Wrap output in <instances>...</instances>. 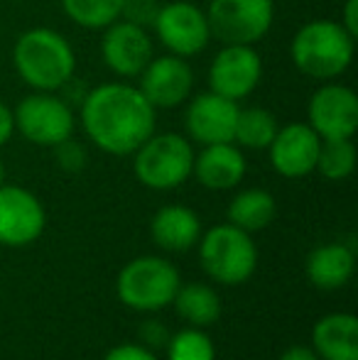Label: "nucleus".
Returning a JSON list of instances; mask_svg holds the SVG:
<instances>
[{"label": "nucleus", "mask_w": 358, "mask_h": 360, "mask_svg": "<svg viewBox=\"0 0 358 360\" xmlns=\"http://www.w3.org/2000/svg\"><path fill=\"white\" fill-rule=\"evenodd\" d=\"M158 110L143 91L125 81L91 89L82 98V123L87 138L113 157L133 155L155 133Z\"/></svg>", "instance_id": "1"}, {"label": "nucleus", "mask_w": 358, "mask_h": 360, "mask_svg": "<svg viewBox=\"0 0 358 360\" xmlns=\"http://www.w3.org/2000/svg\"><path fill=\"white\" fill-rule=\"evenodd\" d=\"M15 72L32 91H52L69 84L77 72V54L62 32L32 27L18 37L13 47Z\"/></svg>", "instance_id": "2"}, {"label": "nucleus", "mask_w": 358, "mask_h": 360, "mask_svg": "<svg viewBox=\"0 0 358 360\" xmlns=\"http://www.w3.org/2000/svg\"><path fill=\"white\" fill-rule=\"evenodd\" d=\"M356 37L339 20H309L290 42V59L300 74L314 81H334L354 62Z\"/></svg>", "instance_id": "3"}, {"label": "nucleus", "mask_w": 358, "mask_h": 360, "mask_svg": "<svg viewBox=\"0 0 358 360\" xmlns=\"http://www.w3.org/2000/svg\"><path fill=\"white\" fill-rule=\"evenodd\" d=\"M194 150L179 133H153L133 152V172L148 189H177L191 176Z\"/></svg>", "instance_id": "4"}, {"label": "nucleus", "mask_w": 358, "mask_h": 360, "mask_svg": "<svg viewBox=\"0 0 358 360\" xmlns=\"http://www.w3.org/2000/svg\"><path fill=\"white\" fill-rule=\"evenodd\" d=\"M201 265L219 285L245 282L258 265V250L250 233L234 223L209 228L201 238Z\"/></svg>", "instance_id": "5"}, {"label": "nucleus", "mask_w": 358, "mask_h": 360, "mask_svg": "<svg viewBox=\"0 0 358 360\" xmlns=\"http://www.w3.org/2000/svg\"><path fill=\"white\" fill-rule=\"evenodd\" d=\"M115 289L125 307L135 311H158L172 304L179 289V272L162 257H135L120 270Z\"/></svg>", "instance_id": "6"}, {"label": "nucleus", "mask_w": 358, "mask_h": 360, "mask_svg": "<svg viewBox=\"0 0 358 360\" xmlns=\"http://www.w3.org/2000/svg\"><path fill=\"white\" fill-rule=\"evenodd\" d=\"M15 130L27 143L54 147L69 140L77 128L74 110L62 96L52 91H32L13 110Z\"/></svg>", "instance_id": "7"}, {"label": "nucleus", "mask_w": 358, "mask_h": 360, "mask_svg": "<svg viewBox=\"0 0 358 360\" xmlns=\"http://www.w3.org/2000/svg\"><path fill=\"white\" fill-rule=\"evenodd\" d=\"M211 37L224 44H255L275 20L272 0H211L206 8Z\"/></svg>", "instance_id": "8"}, {"label": "nucleus", "mask_w": 358, "mask_h": 360, "mask_svg": "<svg viewBox=\"0 0 358 360\" xmlns=\"http://www.w3.org/2000/svg\"><path fill=\"white\" fill-rule=\"evenodd\" d=\"M153 30L158 42L167 49V54H177L181 59L201 54L214 39L209 20H206V10H201L191 0L165 3L155 18Z\"/></svg>", "instance_id": "9"}, {"label": "nucleus", "mask_w": 358, "mask_h": 360, "mask_svg": "<svg viewBox=\"0 0 358 360\" xmlns=\"http://www.w3.org/2000/svg\"><path fill=\"white\" fill-rule=\"evenodd\" d=\"M307 125L321 140H349L358 130V96L336 81H324L307 103Z\"/></svg>", "instance_id": "10"}, {"label": "nucleus", "mask_w": 358, "mask_h": 360, "mask_svg": "<svg viewBox=\"0 0 358 360\" xmlns=\"http://www.w3.org/2000/svg\"><path fill=\"white\" fill-rule=\"evenodd\" d=\"M263 59L255 44H224L211 59L209 91L231 101H243L260 86Z\"/></svg>", "instance_id": "11"}, {"label": "nucleus", "mask_w": 358, "mask_h": 360, "mask_svg": "<svg viewBox=\"0 0 358 360\" xmlns=\"http://www.w3.org/2000/svg\"><path fill=\"white\" fill-rule=\"evenodd\" d=\"M101 59L120 79H138L148 67L153 54V37L148 27H140L128 20L118 18L108 27L101 30Z\"/></svg>", "instance_id": "12"}, {"label": "nucleus", "mask_w": 358, "mask_h": 360, "mask_svg": "<svg viewBox=\"0 0 358 360\" xmlns=\"http://www.w3.org/2000/svg\"><path fill=\"white\" fill-rule=\"evenodd\" d=\"M138 89L155 110L179 108L194 89V72L177 54H160L148 62L138 76Z\"/></svg>", "instance_id": "13"}, {"label": "nucleus", "mask_w": 358, "mask_h": 360, "mask_svg": "<svg viewBox=\"0 0 358 360\" xmlns=\"http://www.w3.org/2000/svg\"><path fill=\"white\" fill-rule=\"evenodd\" d=\"M44 206L34 194L15 184L0 186V243L23 248L44 233Z\"/></svg>", "instance_id": "14"}, {"label": "nucleus", "mask_w": 358, "mask_h": 360, "mask_svg": "<svg viewBox=\"0 0 358 360\" xmlns=\"http://www.w3.org/2000/svg\"><path fill=\"white\" fill-rule=\"evenodd\" d=\"M241 105L231 98L206 91L186 98L184 125L186 133L194 143L216 145V143H234L236 118H238Z\"/></svg>", "instance_id": "15"}, {"label": "nucleus", "mask_w": 358, "mask_h": 360, "mask_svg": "<svg viewBox=\"0 0 358 360\" xmlns=\"http://www.w3.org/2000/svg\"><path fill=\"white\" fill-rule=\"evenodd\" d=\"M319 147L321 138L307 123H287L268 145L270 165L285 179H302L317 169Z\"/></svg>", "instance_id": "16"}, {"label": "nucleus", "mask_w": 358, "mask_h": 360, "mask_svg": "<svg viewBox=\"0 0 358 360\" xmlns=\"http://www.w3.org/2000/svg\"><path fill=\"white\" fill-rule=\"evenodd\" d=\"M245 157L236 143H216L204 145L199 155H194V167L191 174L196 176L201 186L211 191L234 189L245 176Z\"/></svg>", "instance_id": "17"}, {"label": "nucleus", "mask_w": 358, "mask_h": 360, "mask_svg": "<svg viewBox=\"0 0 358 360\" xmlns=\"http://www.w3.org/2000/svg\"><path fill=\"white\" fill-rule=\"evenodd\" d=\"M312 348L321 360H358V319L354 314H329L312 331Z\"/></svg>", "instance_id": "18"}, {"label": "nucleus", "mask_w": 358, "mask_h": 360, "mask_svg": "<svg viewBox=\"0 0 358 360\" xmlns=\"http://www.w3.org/2000/svg\"><path fill=\"white\" fill-rule=\"evenodd\" d=\"M150 233L153 240L158 243L162 250L170 252H186L189 248L196 245L201 238V223L199 216L191 209L179 204L165 206L153 216L150 223Z\"/></svg>", "instance_id": "19"}, {"label": "nucleus", "mask_w": 358, "mask_h": 360, "mask_svg": "<svg viewBox=\"0 0 358 360\" xmlns=\"http://www.w3.org/2000/svg\"><path fill=\"white\" fill-rule=\"evenodd\" d=\"M354 250L341 243H326L309 252L307 257V277L314 287L324 292L341 289L354 275Z\"/></svg>", "instance_id": "20"}, {"label": "nucleus", "mask_w": 358, "mask_h": 360, "mask_svg": "<svg viewBox=\"0 0 358 360\" xmlns=\"http://www.w3.org/2000/svg\"><path fill=\"white\" fill-rule=\"evenodd\" d=\"M277 204L270 191L265 189H245L234 196L229 204V223L238 226L245 233L263 231L272 223Z\"/></svg>", "instance_id": "21"}, {"label": "nucleus", "mask_w": 358, "mask_h": 360, "mask_svg": "<svg viewBox=\"0 0 358 360\" xmlns=\"http://www.w3.org/2000/svg\"><path fill=\"white\" fill-rule=\"evenodd\" d=\"M174 309L184 321L191 326H209L221 316V297L211 287L191 282V285L177 289L172 299Z\"/></svg>", "instance_id": "22"}, {"label": "nucleus", "mask_w": 358, "mask_h": 360, "mask_svg": "<svg viewBox=\"0 0 358 360\" xmlns=\"http://www.w3.org/2000/svg\"><path fill=\"white\" fill-rule=\"evenodd\" d=\"M277 128H280L277 118L268 108H260V105L238 108L234 143L238 147H245V150H268Z\"/></svg>", "instance_id": "23"}, {"label": "nucleus", "mask_w": 358, "mask_h": 360, "mask_svg": "<svg viewBox=\"0 0 358 360\" xmlns=\"http://www.w3.org/2000/svg\"><path fill=\"white\" fill-rule=\"evenodd\" d=\"M74 25L84 30H103L120 18L123 0H59Z\"/></svg>", "instance_id": "24"}, {"label": "nucleus", "mask_w": 358, "mask_h": 360, "mask_svg": "<svg viewBox=\"0 0 358 360\" xmlns=\"http://www.w3.org/2000/svg\"><path fill=\"white\" fill-rule=\"evenodd\" d=\"M356 169V145L354 138L349 140H321L317 169L324 179L341 181L349 179Z\"/></svg>", "instance_id": "25"}, {"label": "nucleus", "mask_w": 358, "mask_h": 360, "mask_svg": "<svg viewBox=\"0 0 358 360\" xmlns=\"http://www.w3.org/2000/svg\"><path fill=\"white\" fill-rule=\"evenodd\" d=\"M167 360H216V348L201 328H186L170 341Z\"/></svg>", "instance_id": "26"}, {"label": "nucleus", "mask_w": 358, "mask_h": 360, "mask_svg": "<svg viewBox=\"0 0 358 360\" xmlns=\"http://www.w3.org/2000/svg\"><path fill=\"white\" fill-rule=\"evenodd\" d=\"M160 8H162L160 0H123L120 18L133 25H140V27H153Z\"/></svg>", "instance_id": "27"}, {"label": "nucleus", "mask_w": 358, "mask_h": 360, "mask_svg": "<svg viewBox=\"0 0 358 360\" xmlns=\"http://www.w3.org/2000/svg\"><path fill=\"white\" fill-rule=\"evenodd\" d=\"M52 150H54V157H57V165L67 172H79V169H84V165H87V150H84L74 138L54 145Z\"/></svg>", "instance_id": "28"}, {"label": "nucleus", "mask_w": 358, "mask_h": 360, "mask_svg": "<svg viewBox=\"0 0 358 360\" xmlns=\"http://www.w3.org/2000/svg\"><path fill=\"white\" fill-rule=\"evenodd\" d=\"M106 360H158L145 346L138 343H123V346H115L113 351H108Z\"/></svg>", "instance_id": "29"}, {"label": "nucleus", "mask_w": 358, "mask_h": 360, "mask_svg": "<svg viewBox=\"0 0 358 360\" xmlns=\"http://www.w3.org/2000/svg\"><path fill=\"white\" fill-rule=\"evenodd\" d=\"M15 133V120H13V108H8V105L0 101V147L8 145L10 138H13Z\"/></svg>", "instance_id": "30"}, {"label": "nucleus", "mask_w": 358, "mask_h": 360, "mask_svg": "<svg viewBox=\"0 0 358 360\" xmlns=\"http://www.w3.org/2000/svg\"><path fill=\"white\" fill-rule=\"evenodd\" d=\"M341 25L346 27V32H351L354 37H358V0H346L344 3Z\"/></svg>", "instance_id": "31"}, {"label": "nucleus", "mask_w": 358, "mask_h": 360, "mask_svg": "<svg viewBox=\"0 0 358 360\" xmlns=\"http://www.w3.org/2000/svg\"><path fill=\"white\" fill-rule=\"evenodd\" d=\"M140 336H143L145 343H150V346H160V343H165V338H167V331L162 328V323H145L143 331H140Z\"/></svg>", "instance_id": "32"}, {"label": "nucleus", "mask_w": 358, "mask_h": 360, "mask_svg": "<svg viewBox=\"0 0 358 360\" xmlns=\"http://www.w3.org/2000/svg\"><path fill=\"white\" fill-rule=\"evenodd\" d=\"M280 360H321L309 346H292L280 356Z\"/></svg>", "instance_id": "33"}, {"label": "nucleus", "mask_w": 358, "mask_h": 360, "mask_svg": "<svg viewBox=\"0 0 358 360\" xmlns=\"http://www.w3.org/2000/svg\"><path fill=\"white\" fill-rule=\"evenodd\" d=\"M5 184V165H3V160H0V186Z\"/></svg>", "instance_id": "34"}]
</instances>
